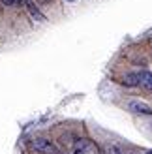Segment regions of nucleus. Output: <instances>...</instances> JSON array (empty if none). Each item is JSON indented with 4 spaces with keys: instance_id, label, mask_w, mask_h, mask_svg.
<instances>
[{
    "instance_id": "nucleus-1",
    "label": "nucleus",
    "mask_w": 152,
    "mask_h": 154,
    "mask_svg": "<svg viewBox=\"0 0 152 154\" xmlns=\"http://www.w3.org/2000/svg\"><path fill=\"white\" fill-rule=\"evenodd\" d=\"M73 154H100V149L90 139H79L73 145Z\"/></svg>"
},
{
    "instance_id": "nucleus-2",
    "label": "nucleus",
    "mask_w": 152,
    "mask_h": 154,
    "mask_svg": "<svg viewBox=\"0 0 152 154\" xmlns=\"http://www.w3.org/2000/svg\"><path fill=\"white\" fill-rule=\"evenodd\" d=\"M32 147L36 152H40V154H60L58 149H56V145L49 141V139H43V137H40V139H34L32 141Z\"/></svg>"
},
{
    "instance_id": "nucleus-3",
    "label": "nucleus",
    "mask_w": 152,
    "mask_h": 154,
    "mask_svg": "<svg viewBox=\"0 0 152 154\" xmlns=\"http://www.w3.org/2000/svg\"><path fill=\"white\" fill-rule=\"evenodd\" d=\"M128 109L133 111V113H143V115H152V107L145 102H137V100H133V102L128 103Z\"/></svg>"
},
{
    "instance_id": "nucleus-4",
    "label": "nucleus",
    "mask_w": 152,
    "mask_h": 154,
    "mask_svg": "<svg viewBox=\"0 0 152 154\" xmlns=\"http://www.w3.org/2000/svg\"><path fill=\"white\" fill-rule=\"evenodd\" d=\"M137 77H139V85H141V87H145L147 90H152V73L150 72L143 70V72L137 73Z\"/></svg>"
},
{
    "instance_id": "nucleus-5",
    "label": "nucleus",
    "mask_w": 152,
    "mask_h": 154,
    "mask_svg": "<svg viewBox=\"0 0 152 154\" xmlns=\"http://www.w3.org/2000/svg\"><path fill=\"white\" fill-rule=\"evenodd\" d=\"M122 83L126 87H139V77H137V73H128Z\"/></svg>"
},
{
    "instance_id": "nucleus-6",
    "label": "nucleus",
    "mask_w": 152,
    "mask_h": 154,
    "mask_svg": "<svg viewBox=\"0 0 152 154\" xmlns=\"http://www.w3.org/2000/svg\"><path fill=\"white\" fill-rule=\"evenodd\" d=\"M28 11H30V13H32V17H34V19H40V21H43V19H45V17H43V15H41L40 11H38V10H36V8L32 6V4H28Z\"/></svg>"
},
{
    "instance_id": "nucleus-7",
    "label": "nucleus",
    "mask_w": 152,
    "mask_h": 154,
    "mask_svg": "<svg viewBox=\"0 0 152 154\" xmlns=\"http://www.w3.org/2000/svg\"><path fill=\"white\" fill-rule=\"evenodd\" d=\"M105 154H122V150L115 145H105Z\"/></svg>"
},
{
    "instance_id": "nucleus-8",
    "label": "nucleus",
    "mask_w": 152,
    "mask_h": 154,
    "mask_svg": "<svg viewBox=\"0 0 152 154\" xmlns=\"http://www.w3.org/2000/svg\"><path fill=\"white\" fill-rule=\"evenodd\" d=\"M2 2H4L6 6H17V4L21 2V0H2Z\"/></svg>"
},
{
    "instance_id": "nucleus-9",
    "label": "nucleus",
    "mask_w": 152,
    "mask_h": 154,
    "mask_svg": "<svg viewBox=\"0 0 152 154\" xmlns=\"http://www.w3.org/2000/svg\"><path fill=\"white\" fill-rule=\"evenodd\" d=\"M145 154H152V150H147V152H145Z\"/></svg>"
},
{
    "instance_id": "nucleus-10",
    "label": "nucleus",
    "mask_w": 152,
    "mask_h": 154,
    "mask_svg": "<svg viewBox=\"0 0 152 154\" xmlns=\"http://www.w3.org/2000/svg\"><path fill=\"white\" fill-rule=\"evenodd\" d=\"M68 2H73V0H68Z\"/></svg>"
},
{
    "instance_id": "nucleus-11",
    "label": "nucleus",
    "mask_w": 152,
    "mask_h": 154,
    "mask_svg": "<svg viewBox=\"0 0 152 154\" xmlns=\"http://www.w3.org/2000/svg\"><path fill=\"white\" fill-rule=\"evenodd\" d=\"M150 47H152V42H150Z\"/></svg>"
}]
</instances>
